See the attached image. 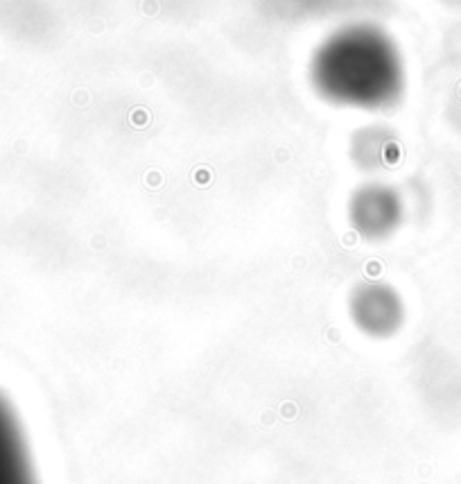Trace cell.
<instances>
[{
    "instance_id": "obj_1",
    "label": "cell",
    "mask_w": 461,
    "mask_h": 484,
    "mask_svg": "<svg viewBox=\"0 0 461 484\" xmlns=\"http://www.w3.org/2000/svg\"><path fill=\"white\" fill-rule=\"evenodd\" d=\"M312 82L326 100L380 109L394 102L402 84L394 45L371 30L337 34L319 50Z\"/></svg>"
},
{
    "instance_id": "obj_2",
    "label": "cell",
    "mask_w": 461,
    "mask_h": 484,
    "mask_svg": "<svg viewBox=\"0 0 461 484\" xmlns=\"http://www.w3.org/2000/svg\"><path fill=\"white\" fill-rule=\"evenodd\" d=\"M350 317L355 326L371 337H387L400 328L402 303L389 285L371 283L355 290L350 299Z\"/></svg>"
},
{
    "instance_id": "obj_3",
    "label": "cell",
    "mask_w": 461,
    "mask_h": 484,
    "mask_svg": "<svg viewBox=\"0 0 461 484\" xmlns=\"http://www.w3.org/2000/svg\"><path fill=\"white\" fill-rule=\"evenodd\" d=\"M0 484H36L18 421L3 398H0Z\"/></svg>"
},
{
    "instance_id": "obj_4",
    "label": "cell",
    "mask_w": 461,
    "mask_h": 484,
    "mask_svg": "<svg viewBox=\"0 0 461 484\" xmlns=\"http://www.w3.org/2000/svg\"><path fill=\"white\" fill-rule=\"evenodd\" d=\"M375 206L378 208H373L366 190H362L360 195L355 192V199L350 204L355 229H360L369 238L387 235L398 224V215H400V202L385 186H375Z\"/></svg>"
}]
</instances>
